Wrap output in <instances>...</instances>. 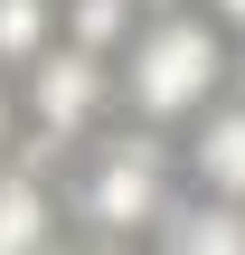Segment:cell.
I'll use <instances>...</instances> for the list:
<instances>
[{
  "instance_id": "cell-1",
  "label": "cell",
  "mask_w": 245,
  "mask_h": 255,
  "mask_svg": "<svg viewBox=\"0 0 245 255\" xmlns=\"http://www.w3.org/2000/svg\"><path fill=\"white\" fill-rule=\"evenodd\" d=\"M227 76H236V28L208 9H151L142 28H132V47L113 57V95H123V114H142V123H189V114H208L217 95H227Z\"/></svg>"
},
{
  "instance_id": "cell-2",
  "label": "cell",
  "mask_w": 245,
  "mask_h": 255,
  "mask_svg": "<svg viewBox=\"0 0 245 255\" xmlns=\"http://www.w3.org/2000/svg\"><path fill=\"white\" fill-rule=\"evenodd\" d=\"M76 208L104 246H132L151 237L170 208H179V151L161 142V123H123V132H94L85 142V170H76Z\"/></svg>"
},
{
  "instance_id": "cell-3",
  "label": "cell",
  "mask_w": 245,
  "mask_h": 255,
  "mask_svg": "<svg viewBox=\"0 0 245 255\" xmlns=\"http://www.w3.org/2000/svg\"><path fill=\"white\" fill-rule=\"evenodd\" d=\"M104 104H123V95H113V57H94V47L57 38V47L28 66V123H38V142H47V151L94 142Z\"/></svg>"
},
{
  "instance_id": "cell-4",
  "label": "cell",
  "mask_w": 245,
  "mask_h": 255,
  "mask_svg": "<svg viewBox=\"0 0 245 255\" xmlns=\"http://www.w3.org/2000/svg\"><path fill=\"white\" fill-rule=\"evenodd\" d=\"M179 180L208 199H245V95H217L179 123Z\"/></svg>"
},
{
  "instance_id": "cell-5",
  "label": "cell",
  "mask_w": 245,
  "mask_h": 255,
  "mask_svg": "<svg viewBox=\"0 0 245 255\" xmlns=\"http://www.w3.org/2000/svg\"><path fill=\"white\" fill-rule=\"evenodd\" d=\"M151 255H245V199L179 189V208L151 227Z\"/></svg>"
},
{
  "instance_id": "cell-6",
  "label": "cell",
  "mask_w": 245,
  "mask_h": 255,
  "mask_svg": "<svg viewBox=\"0 0 245 255\" xmlns=\"http://www.w3.org/2000/svg\"><path fill=\"white\" fill-rule=\"evenodd\" d=\"M57 237V199L38 170H0V255H47Z\"/></svg>"
},
{
  "instance_id": "cell-7",
  "label": "cell",
  "mask_w": 245,
  "mask_h": 255,
  "mask_svg": "<svg viewBox=\"0 0 245 255\" xmlns=\"http://www.w3.org/2000/svg\"><path fill=\"white\" fill-rule=\"evenodd\" d=\"M57 38H66L57 0H0V66H38Z\"/></svg>"
},
{
  "instance_id": "cell-8",
  "label": "cell",
  "mask_w": 245,
  "mask_h": 255,
  "mask_svg": "<svg viewBox=\"0 0 245 255\" xmlns=\"http://www.w3.org/2000/svg\"><path fill=\"white\" fill-rule=\"evenodd\" d=\"M132 9H142V0H66V38H76V47H94V57H123V47H132V28H142Z\"/></svg>"
},
{
  "instance_id": "cell-9",
  "label": "cell",
  "mask_w": 245,
  "mask_h": 255,
  "mask_svg": "<svg viewBox=\"0 0 245 255\" xmlns=\"http://www.w3.org/2000/svg\"><path fill=\"white\" fill-rule=\"evenodd\" d=\"M208 9H217V19H227V28L245 38V0H208Z\"/></svg>"
},
{
  "instance_id": "cell-10",
  "label": "cell",
  "mask_w": 245,
  "mask_h": 255,
  "mask_svg": "<svg viewBox=\"0 0 245 255\" xmlns=\"http://www.w3.org/2000/svg\"><path fill=\"white\" fill-rule=\"evenodd\" d=\"M9 123H19V114H9V85H0V151H9Z\"/></svg>"
},
{
  "instance_id": "cell-11",
  "label": "cell",
  "mask_w": 245,
  "mask_h": 255,
  "mask_svg": "<svg viewBox=\"0 0 245 255\" xmlns=\"http://www.w3.org/2000/svg\"><path fill=\"white\" fill-rule=\"evenodd\" d=\"M227 95H245V38H236V76H227Z\"/></svg>"
},
{
  "instance_id": "cell-12",
  "label": "cell",
  "mask_w": 245,
  "mask_h": 255,
  "mask_svg": "<svg viewBox=\"0 0 245 255\" xmlns=\"http://www.w3.org/2000/svg\"><path fill=\"white\" fill-rule=\"evenodd\" d=\"M142 9H179V0H142Z\"/></svg>"
},
{
  "instance_id": "cell-13",
  "label": "cell",
  "mask_w": 245,
  "mask_h": 255,
  "mask_svg": "<svg viewBox=\"0 0 245 255\" xmlns=\"http://www.w3.org/2000/svg\"><path fill=\"white\" fill-rule=\"evenodd\" d=\"M85 255H113V246H85Z\"/></svg>"
}]
</instances>
